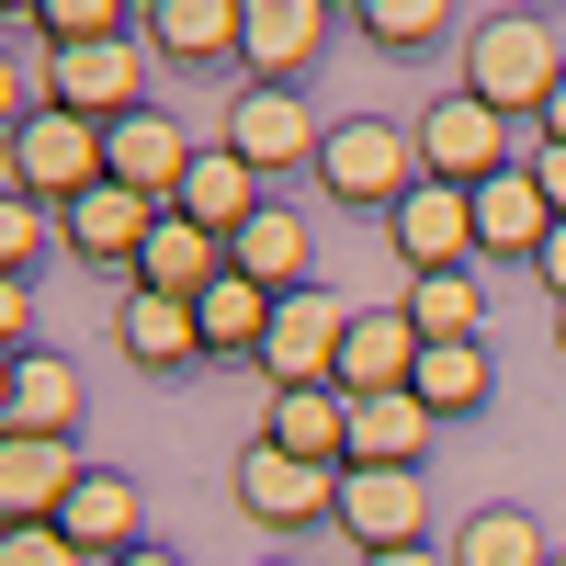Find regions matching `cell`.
<instances>
[{"label": "cell", "mask_w": 566, "mask_h": 566, "mask_svg": "<svg viewBox=\"0 0 566 566\" xmlns=\"http://www.w3.org/2000/svg\"><path fill=\"white\" fill-rule=\"evenodd\" d=\"M566 91V45L544 12H488L464 34V103H488L510 125H544V103Z\"/></svg>", "instance_id": "cell-1"}, {"label": "cell", "mask_w": 566, "mask_h": 566, "mask_svg": "<svg viewBox=\"0 0 566 566\" xmlns=\"http://www.w3.org/2000/svg\"><path fill=\"white\" fill-rule=\"evenodd\" d=\"M533 181H544V205L566 216V148H533Z\"/></svg>", "instance_id": "cell-33"}, {"label": "cell", "mask_w": 566, "mask_h": 566, "mask_svg": "<svg viewBox=\"0 0 566 566\" xmlns=\"http://www.w3.org/2000/svg\"><path fill=\"white\" fill-rule=\"evenodd\" d=\"M227 272H250L261 295H306V283H317V239H306L283 205H261L239 239H227Z\"/></svg>", "instance_id": "cell-23"}, {"label": "cell", "mask_w": 566, "mask_h": 566, "mask_svg": "<svg viewBox=\"0 0 566 566\" xmlns=\"http://www.w3.org/2000/svg\"><path fill=\"white\" fill-rule=\"evenodd\" d=\"M555 566H566V544H555Z\"/></svg>", "instance_id": "cell-39"}, {"label": "cell", "mask_w": 566, "mask_h": 566, "mask_svg": "<svg viewBox=\"0 0 566 566\" xmlns=\"http://www.w3.org/2000/svg\"><path fill=\"white\" fill-rule=\"evenodd\" d=\"M340 533H352V555L431 544V476H408V464H340Z\"/></svg>", "instance_id": "cell-6"}, {"label": "cell", "mask_w": 566, "mask_h": 566, "mask_svg": "<svg viewBox=\"0 0 566 566\" xmlns=\"http://www.w3.org/2000/svg\"><path fill=\"white\" fill-rule=\"evenodd\" d=\"M114 352H125L136 374H193V363H205V317L125 283V306H114Z\"/></svg>", "instance_id": "cell-18"}, {"label": "cell", "mask_w": 566, "mask_h": 566, "mask_svg": "<svg viewBox=\"0 0 566 566\" xmlns=\"http://www.w3.org/2000/svg\"><path fill=\"white\" fill-rule=\"evenodd\" d=\"M340 340H352V306L340 295H283L272 306V340H261V386L283 397V386H340Z\"/></svg>", "instance_id": "cell-7"}, {"label": "cell", "mask_w": 566, "mask_h": 566, "mask_svg": "<svg viewBox=\"0 0 566 566\" xmlns=\"http://www.w3.org/2000/svg\"><path fill=\"white\" fill-rule=\"evenodd\" d=\"M181 227H205V239H239V227L261 216V170L227 148V136H205V159H193V181H181V205H170Z\"/></svg>", "instance_id": "cell-22"}, {"label": "cell", "mask_w": 566, "mask_h": 566, "mask_svg": "<svg viewBox=\"0 0 566 566\" xmlns=\"http://www.w3.org/2000/svg\"><path fill=\"white\" fill-rule=\"evenodd\" d=\"M408 136H419V170L453 181V193H488L499 170H533V148H544V125H510V114H488V103H464V91H442Z\"/></svg>", "instance_id": "cell-2"}, {"label": "cell", "mask_w": 566, "mask_h": 566, "mask_svg": "<svg viewBox=\"0 0 566 566\" xmlns=\"http://www.w3.org/2000/svg\"><path fill=\"white\" fill-rule=\"evenodd\" d=\"M544 148H566V91H555V103H544Z\"/></svg>", "instance_id": "cell-36"}, {"label": "cell", "mask_w": 566, "mask_h": 566, "mask_svg": "<svg viewBox=\"0 0 566 566\" xmlns=\"http://www.w3.org/2000/svg\"><path fill=\"white\" fill-rule=\"evenodd\" d=\"M419 386V328L397 306H352V340H340V397H397Z\"/></svg>", "instance_id": "cell-19"}, {"label": "cell", "mask_w": 566, "mask_h": 566, "mask_svg": "<svg viewBox=\"0 0 566 566\" xmlns=\"http://www.w3.org/2000/svg\"><path fill=\"white\" fill-rule=\"evenodd\" d=\"M57 239H69V261L136 272V250L159 239V205H148V193H125V181H103V193H80V205L57 216Z\"/></svg>", "instance_id": "cell-12"}, {"label": "cell", "mask_w": 566, "mask_h": 566, "mask_svg": "<svg viewBox=\"0 0 566 566\" xmlns=\"http://www.w3.org/2000/svg\"><path fill=\"white\" fill-rule=\"evenodd\" d=\"M136 295H170V306H205L216 283H227V239H205V227H181V216H159V239L136 250Z\"/></svg>", "instance_id": "cell-16"}, {"label": "cell", "mask_w": 566, "mask_h": 566, "mask_svg": "<svg viewBox=\"0 0 566 566\" xmlns=\"http://www.w3.org/2000/svg\"><path fill=\"white\" fill-rule=\"evenodd\" d=\"M239 34H250V0H148L136 45H159L170 69H216V57H239Z\"/></svg>", "instance_id": "cell-21"}, {"label": "cell", "mask_w": 566, "mask_h": 566, "mask_svg": "<svg viewBox=\"0 0 566 566\" xmlns=\"http://www.w3.org/2000/svg\"><path fill=\"white\" fill-rule=\"evenodd\" d=\"M261 442L295 464H352V397L340 386H261Z\"/></svg>", "instance_id": "cell-13"}, {"label": "cell", "mask_w": 566, "mask_h": 566, "mask_svg": "<svg viewBox=\"0 0 566 566\" xmlns=\"http://www.w3.org/2000/svg\"><path fill=\"white\" fill-rule=\"evenodd\" d=\"M397 317L419 328V352H442V340H476L488 328V295H476V272H408Z\"/></svg>", "instance_id": "cell-26"}, {"label": "cell", "mask_w": 566, "mask_h": 566, "mask_svg": "<svg viewBox=\"0 0 566 566\" xmlns=\"http://www.w3.org/2000/svg\"><path fill=\"white\" fill-rule=\"evenodd\" d=\"M419 181H431V170H419V136L386 125V114H340V125H328V148H317V193H328V205L397 216Z\"/></svg>", "instance_id": "cell-3"}, {"label": "cell", "mask_w": 566, "mask_h": 566, "mask_svg": "<svg viewBox=\"0 0 566 566\" xmlns=\"http://www.w3.org/2000/svg\"><path fill=\"white\" fill-rule=\"evenodd\" d=\"M555 352H566V306H555Z\"/></svg>", "instance_id": "cell-38"}, {"label": "cell", "mask_w": 566, "mask_h": 566, "mask_svg": "<svg viewBox=\"0 0 566 566\" xmlns=\"http://www.w3.org/2000/svg\"><path fill=\"white\" fill-rule=\"evenodd\" d=\"M431 431L442 419L419 408V386H397V397H352V464H431Z\"/></svg>", "instance_id": "cell-24"}, {"label": "cell", "mask_w": 566, "mask_h": 566, "mask_svg": "<svg viewBox=\"0 0 566 566\" xmlns=\"http://www.w3.org/2000/svg\"><path fill=\"white\" fill-rule=\"evenodd\" d=\"M57 533L91 555V566H125L136 544H148V499H136V476H114V464H91L80 499L57 510Z\"/></svg>", "instance_id": "cell-11"}, {"label": "cell", "mask_w": 566, "mask_h": 566, "mask_svg": "<svg viewBox=\"0 0 566 566\" xmlns=\"http://www.w3.org/2000/svg\"><path fill=\"white\" fill-rule=\"evenodd\" d=\"M0 566H91L57 522H12V533H0Z\"/></svg>", "instance_id": "cell-32"}, {"label": "cell", "mask_w": 566, "mask_h": 566, "mask_svg": "<svg viewBox=\"0 0 566 566\" xmlns=\"http://www.w3.org/2000/svg\"><path fill=\"white\" fill-rule=\"evenodd\" d=\"M453 566H555V544H544V522H533L522 499H488V510H464Z\"/></svg>", "instance_id": "cell-27"}, {"label": "cell", "mask_w": 566, "mask_h": 566, "mask_svg": "<svg viewBox=\"0 0 566 566\" xmlns=\"http://www.w3.org/2000/svg\"><path fill=\"white\" fill-rule=\"evenodd\" d=\"M533 272H544V295L566 306V227H555V239H544V261H533Z\"/></svg>", "instance_id": "cell-34"}, {"label": "cell", "mask_w": 566, "mask_h": 566, "mask_svg": "<svg viewBox=\"0 0 566 566\" xmlns=\"http://www.w3.org/2000/svg\"><path fill=\"white\" fill-rule=\"evenodd\" d=\"M328 45V0H250V34H239V57L261 91H295V69Z\"/></svg>", "instance_id": "cell-17"}, {"label": "cell", "mask_w": 566, "mask_h": 566, "mask_svg": "<svg viewBox=\"0 0 566 566\" xmlns=\"http://www.w3.org/2000/svg\"><path fill=\"white\" fill-rule=\"evenodd\" d=\"M80 363L69 352H12V386H0V442H80Z\"/></svg>", "instance_id": "cell-10"}, {"label": "cell", "mask_w": 566, "mask_h": 566, "mask_svg": "<svg viewBox=\"0 0 566 566\" xmlns=\"http://www.w3.org/2000/svg\"><path fill=\"white\" fill-rule=\"evenodd\" d=\"M125 566H181V555H170V544H136V555H125Z\"/></svg>", "instance_id": "cell-37"}, {"label": "cell", "mask_w": 566, "mask_h": 566, "mask_svg": "<svg viewBox=\"0 0 566 566\" xmlns=\"http://www.w3.org/2000/svg\"><path fill=\"white\" fill-rule=\"evenodd\" d=\"M114 181V125H80V114H34L12 136V193L45 205V216H69L80 193H103Z\"/></svg>", "instance_id": "cell-4"}, {"label": "cell", "mask_w": 566, "mask_h": 566, "mask_svg": "<svg viewBox=\"0 0 566 566\" xmlns=\"http://www.w3.org/2000/svg\"><path fill=\"white\" fill-rule=\"evenodd\" d=\"M239 510L261 533H317V522H340V464H295V453L250 442L239 453Z\"/></svg>", "instance_id": "cell-8"}, {"label": "cell", "mask_w": 566, "mask_h": 566, "mask_svg": "<svg viewBox=\"0 0 566 566\" xmlns=\"http://www.w3.org/2000/svg\"><path fill=\"white\" fill-rule=\"evenodd\" d=\"M227 148H239L261 181L272 170H317V148H328V125L306 114V91H261V80H239V91H227Z\"/></svg>", "instance_id": "cell-5"}, {"label": "cell", "mask_w": 566, "mask_h": 566, "mask_svg": "<svg viewBox=\"0 0 566 566\" xmlns=\"http://www.w3.org/2000/svg\"><path fill=\"white\" fill-rule=\"evenodd\" d=\"M34 34H45V57H80V45H136L148 12H125V0H45Z\"/></svg>", "instance_id": "cell-29"}, {"label": "cell", "mask_w": 566, "mask_h": 566, "mask_svg": "<svg viewBox=\"0 0 566 566\" xmlns=\"http://www.w3.org/2000/svg\"><path fill=\"white\" fill-rule=\"evenodd\" d=\"M363 566H453V544H397V555H363Z\"/></svg>", "instance_id": "cell-35"}, {"label": "cell", "mask_w": 566, "mask_h": 566, "mask_svg": "<svg viewBox=\"0 0 566 566\" xmlns=\"http://www.w3.org/2000/svg\"><path fill=\"white\" fill-rule=\"evenodd\" d=\"M352 34H363V45H386V57H419V45H442V34H453V12H442V0H363Z\"/></svg>", "instance_id": "cell-30"}, {"label": "cell", "mask_w": 566, "mask_h": 566, "mask_svg": "<svg viewBox=\"0 0 566 566\" xmlns=\"http://www.w3.org/2000/svg\"><path fill=\"white\" fill-rule=\"evenodd\" d=\"M80 442H0V533L12 522H57V510L80 499Z\"/></svg>", "instance_id": "cell-14"}, {"label": "cell", "mask_w": 566, "mask_h": 566, "mask_svg": "<svg viewBox=\"0 0 566 566\" xmlns=\"http://www.w3.org/2000/svg\"><path fill=\"white\" fill-rule=\"evenodd\" d=\"M386 250H397V272H476V193L419 181V193L386 216Z\"/></svg>", "instance_id": "cell-9"}, {"label": "cell", "mask_w": 566, "mask_h": 566, "mask_svg": "<svg viewBox=\"0 0 566 566\" xmlns=\"http://www.w3.org/2000/svg\"><path fill=\"white\" fill-rule=\"evenodd\" d=\"M272 306H283V295H261L250 272H227L216 295L193 306V317H205V363H250V374H261V340H272Z\"/></svg>", "instance_id": "cell-25"}, {"label": "cell", "mask_w": 566, "mask_h": 566, "mask_svg": "<svg viewBox=\"0 0 566 566\" xmlns=\"http://www.w3.org/2000/svg\"><path fill=\"white\" fill-rule=\"evenodd\" d=\"M555 205H544V181L533 170H499L488 193H476V261H544V239H555Z\"/></svg>", "instance_id": "cell-20"}, {"label": "cell", "mask_w": 566, "mask_h": 566, "mask_svg": "<svg viewBox=\"0 0 566 566\" xmlns=\"http://www.w3.org/2000/svg\"><path fill=\"white\" fill-rule=\"evenodd\" d=\"M45 239H57V227H45V205H0V272H12V283H34V261H45Z\"/></svg>", "instance_id": "cell-31"}, {"label": "cell", "mask_w": 566, "mask_h": 566, "mask_svg": "<svg viewBox=\"0 0 566 566\" xmlns=\"http://www.w3.org/2000/svg\"><path fill=\"white\" fill-rule=\"evenodd\" d=\"M488 397H499L488 340H442V352H419V408H431V419H476Z\"/></svg>", "instance_id": "cell-28"}, {"label": "cell", "mask_w": 566, "mask_h": 566, "mask_svg": "<svg viewBox=\"0 0 566 566\" xmlns=\"http://www.w3.org/2000/svg\"><path fill=\"white\" fill-rule=\"evenodd\" d=\"M193 159H205V148H193V136H181L170 114H125V125H114V181H125V193H148L159 216L181 205V181H193Z\"/></svg>", "instance_id": "cell-15"}]
</instances>
